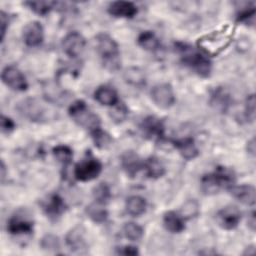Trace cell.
I'll use <instances>...</instances> for the list:
<instances>
[{
  "instance_id": "9c48e42d",
  "label": "cell",
  "mask_w": 256,
  "mask_h": 256,
  "mask_svg": "<svg viewBox=\"0 0 256 256\" xmlns=\"http://www.w3.org/2000/svg\"><path fill=\"white\" fill-rule=\"evenodd\" d=\"M153 102L161 108H169L175 102V96L172 87L167 83L157 84L151 90Z\"/></svg>"
},
{
  "instance_id": "e0dca14e",
  "label": "cell",
  "mask_w": 256,
  "mask_h": 256,
  "mask_svg": "<svg viewBox=\"0 0 256 256\" xmlns=\"http://www.w3.org/2000/svg\"><path fill=\"white\" fill-rule=\"evenodd\" d=\"M66 209L64 200L58 194H52L43 203V210L46 215L51 219L60 217Z\"/></svg>"
},
{
  "instance_id": "cb8c5ba5",
  "label": "cell",
  "mask_w": 256,
  "mask_h": 256,
  "mask_svg": "<svg viewBox=\"0 0 256 256\" xmlns=\"http://www.w3.org/2000/svg\"><path fill=\"white\" fill-rule=\"evenodd\" d=\"M66 243L73 251H80L86 248L83 232L80 230V228H74L70 232H68L66 236Z\"/></svg>"
},
{
  "instance_id": "60d3db41",
  "label": "cell",
  "mask_w": 256,
  "mask_h": 256,
  "mask_svg": "<svg viewBox=\"0 0 256 256\" xmlns=\"http://www.w3.org/2000/svg\"><path fill=\"white\" fill-rule=\"evenodd\" d=\"M247 149H248V152L254 156L255 154V139L252 138L249 142H248V146H247Z\"/></svg>"
},
{
  "instance_id": "7a4b0ae2",
  "label": "cell",
  "mask_w": 256,
  "mask_h": 256,
  "mask_svg": "<svg viewBox=\"0 0 256 256\" xmlns=\"http://www.w3.org/2000/svg\"><path fill=\"white\" fill-rule=\"evenodd\" d=\"M234 172L226 167L218 166L214 172L202 177L201 189L205 194H215L221 189H230L234 185Z\"/></svg>"
},
{
  "instance_id": "ab89813d",
  "label": "cell",
  "mask_w": 256,
  "mask_h": 256,
  "mask_svg": "<svg viewBox=\"0 0 256 256\" xmlns=\"http://www.w3.org/2000/svg\"><path fill=\"white\" fill-rule=\"evenodd\" d=\"M0 18H1V39L3 40L6 32V27L8 25V16L3 11H1Z\"/></svg>"
},
{
  "instance_id": "52a82bcc",
  "label": "cell",
  "mask_w": 256,
  "mask_h": 256,
  "mask_svg": "<svg viewBox=\"0 0 256 256\" xmlns=\"http://www.w3.org/2000/svg\"><path fill=\"white\" fill-rule=\"evenodd\" d=\"M241 220V212L234 205H228L216 214V221L219 226L226 230L234 229L238 226Z\"/></svg>"
},
{
  "instance_id": "d6a6232c",
  "label": "cell",
  "mask_w": 256,
  "mask_h": 256,
  "mask_svg": "<svg viewBox=\"0 0 256 256\" xmlns=\"http://www.w3.org/2000/svg\"><path fill=\"white\" fill-rule=\"evenodd\" d=\"M255 5L254 3H248L244 8H240L237 13V21L245 23H253L255 17Z\"/></svg>"
},
{
  "instance_id": "2e32d148",
  "label": "cell",
  "mask_w": 256,
  "mask_h": 256,
  "mask_svg": "<svg viewBox=\"0 0 256 256\" xmlns=\"http://www.w3.org/2000/svg\"><path fill=\"white\" fill-rule=\"evenodd\" d=\"M232 196L239 202L245 205H254L256 201V191L252 185L242 184L235 186L233 185L230 189Z\"/></svg>"
},
{
  "instance_id": "277c9868",
  "label": "cell",
  "mask_w": 256,
  "mask_h": 256,
  "mask_svg": "<svg viewBox=\"0 0 256 256\" xmlns=\"http://www.w3.org/2000/svg\"><path fill=\"white\" fill-rule=\"evenodd\" d=\"M232 36L233 29H231L230 26H226L219 31L203 36L199 39L198 46L207 55H217L228 46Z\"/></svg>"
},
{
  "instance_id": "5b68a950",
  "label": "cell",
  "mask_w": 256,
  "mask_h": 256,
  "mask_svg": "<svg viewBox=\"0 0 256 256\" xmlns=\"http://www.w3.org/2000/svg\"><path fill=\"white\" fill-rule=\"evenodd\" d=\"M69 115L79 126L88 129L90 132L100 127V121L82 100H76L69 107Z\"/></svg>"
},
{
  "instance_id": "f35d334b",
  "label": "cell",
  "mask_w": 256,
  "mask_h": 256,
  "mask_svg": "<svg viewBox=\"0 0 256 256\" xmlns=\"http://www.w3.org/2000/svg\"><path fill=\"white\" fill-rule=\"evenodd\" d=\"M117 253L118 254H123V255H137L139 252H138V249L136 247L127 245V246L119 247L117 249Z\"/></svg>"
},
{
  "instance_id": "b9f144b4",
  "label": "cell",
  "mask_w": 256,
  "mask_h": 256,
  "mask_svg": "<svg viewBox=\"0 0 256 256\" xmlns=\"http://www.w3.org/2000/svg\"><path fill=\"white\" fill-rule=\"evenodd\" d=\"M1 171H2L1 177H2V180H3L4 177H5V166H4V163H3V162L1 163Z\"/></svg>"
},
{
  "instance_id": "603a6c76",
  "label": "cell",
  "mask_w": 256,
  "mask_h": 256,
  "mask_svg": "<svg viewBox=\"0 0 256 256\" xmlns=\"http://www.w3.org/2000/svg\"><path fill=\"white\" fill-rule=\"evenodd\" d=\"M146 201L143 197L134 195L126 200V210L132 216H140L145 212Z\"/></svg>"
},
{
  "instance_id": "1f68e13d",
  "label": "cell",
  "mask_w": 256,
  "mask_h": 256,
  "mask_svg": "<svg viewBox=\"0 0 256 256\" xmlns=\"http://www.w3.org/2000/svg\"><path fill=\"white\" fill-rule=\"evenodd\" d=\"M123 232H124V235L132 241H137L141 239V237L143 236L142 227L134 222L126 223L123 227Z\"/></svg>"
},
{
  "instance_id": "5bb4252c",
  "label": "cell",
  "mask_w": 256,
  "mask_h": 256,
  "mask_svg": "<svg viewBox=\"0 0 256 256\" xmlns=\"http://www.w3.org/2000/svg\"><path fill=\"white\" fill-rule=\"evenodd\" d=\"M44 38L43 27L38 21L28 23L23 30V39L26 45L30 47L39 46Z\"/></svg>"
},
{
  "instance_id": "8d00e7d4",
  "label": "cell",
  "mask_w": 256,
  "mask_h": 256,
  "mask_svg": "<svg viewBox=\"0 0 256 256\" xmlns=\"http://www.w3.org/2000/svg\"><path fill=\"white\" fill-rule=\"evenodd\" d=\"M245 114H246V118L248 120L254 121V119H255V97H254V94L249 95L246 99Z\"/></svg>"
},
{
  "instance_id": "3957f363",
  "label": "cell",
  "mask_w": 256,
  "mask_h": 256,
  "mask_svg": "<svg viewBox=\"0 0 256 256\" xmlns=\"http://www.w3.org/2000/svg\"><path fill=\"white\" fill-rule=\"evenodd\" d=\"M97 51L102 59L103 65L111 70L115 71L120 68V53L118 44L115 40L106 33H101L96 37Z\"/></svg>"
},
{
  "instance_id": "d6986e66",
  "label": "cell",
  "mask_w": 256,
  "mask_h": 256,
  "mask_svg": "<svg viewBox=\"0 0 256 256\" xmlns=\"http://www.w3.org/2000/svg\"><path fill=\"white\" fill-rule=\"evenodd\" d=\"M173 143L184 159L192 160L195 157H197L198 149L192 138L186 137L182 139H177V140H174Z\"/></svg>"
},
{
  "instance_id": "44dd1931",
  "label": "cell",
  "mask_w": 256,
  "mask_h": 256,
  "mask_svg": "<svg viewBox=\"0 0 256 256\" xmlns=\"http://www.w3.org/2000/svg\"><path fill=\"white\" fill-rule=\"evenodd\" d=\"M165 228L172 233H180L185 229L184 219L175 211H168L163 216Z\"/></svg>"
},
{
  "instance_id": "e575fe53",
  "label": "cell",
  "mask_w": 256,
  "mask_h": 256,
  "mask_svg": "<svg viewBox=\"0 0 256 256\" xmlns=\"http://www.w3.org/2000/svg\"><path fill=\"white\" fill-rule=\"evenodd\" d=\"M114 109L111 111V117L114 119V121L116 122H121L123 121L127 114H128V110L127 107L124 105V103L122 102H118L116 105L113 106Z\"/></svg>"
},
{
  "instance_id": "484cf974",
  "label": "cell",
  "mask_w": 256,
  "mask_h": 256,
  "mask_svg": "<svg viewBox=\"0 0 256 256\" xmlns=\"http://www.w3.org/2000/svg\"><path fill=\"white\" fill-rule=\"evenodd\" d=\"M101 204H91L86 207V213L88 217L96 223H103L108 217V212L105 208L100 206Z\"/></svg>"
},
{
  "instance_id": "30bf717a",
  "label": "cell",
  "mask_w": 256,
  "mask_h": 256,
  "mask_svg": "<svg viewBox=\"0 0 256 256\" xmlns=\"http://www.w3.org/2000/svg\"><path fill=\"white\" fill-rule=\"evenodd\" d=\"M85 38L78 32H70L62 40V48L66 55L75 58L79 56L85 48Z\"/></svg>"
},
{
  "instance_id": "f546056e",
  "label": "cell",
  "mask_w": 256,
  "mask_h": 256,
  "mask_svg": "<svg viewBox=\"0 0 256 256\" xmlns=\"http://www.w3.org/2000/svg\"><path fill=\"white\" fill-rule=\"evenodd\" d=\"M181 217L185 219H191L196 217L199 214V204L196 200L190 199L187 200L184 205L181 207V210L179 212Z\"/></svg>"
},
{
  "instance_id": "f1b7e54d",
  "label": "cell",
  "mask_w": 256,
  "mask_h": 256,
  "mask_svg": "<svg viewBox=\"0 0 256 256\" xmlns=\"http://www.w3.org/2000/svg\"><path fill=\"white\" fill-rule=\"evenodd\" d=\"M93 197L97 203L103 205L111 198V191L106 183H99L93 189Z\"/></svg>"
},
{
  "instance_id": "d590c367",
  "label": "cell",
  "mask_w": 256,
  "mask_h": 256,
  "mask_svg": "<svg viewBox=\"0 0 256 256\" xmlns=\"http://www.w3.org/2000/svg\"><path fill=\"white\" fill-rule=\"evenodd\" d=\"M41 246L46 250H56L59 248L60 243L56 236L54 235H46L41 240Z\"/></svg>"
},
{
  "instance_id": "7c38bea8",
  "label": "cell",
  "mask_w": 256,
  "mask_h": 256,
  "mask_svg": "<svg viewBox=\"0 0 256 256\" xmlns=\"http://www.w3.org/2000/svg\"><path fill=\"white\" fill-rule=\"evenodd\" d=\"M17 109L23 116L31 121L42 119L45 113L43 106L34 98L22 100L20 103H18Z\"/></svg>"
},
{
  "instance_id": "4316f807",
  "label": "cell",
  "mask_w": 256,
  "mask_h": 256,
  "mask_svg": "<svg viewBox=\"0 0 256 256\" xmlns=\"http://www.w3.org/2000/svg\"><path fill=\"white\" fill-rule=\"evenodd\" d=\"M25 5H27L36 14L44 16V15L48 14L55 7V5H57V2H52V1H28V2H25Z\"/></svg>"
},
{
  "instance_id": "ac0fdd59",
  "label": "cell",
  "mask_w": 256,
  "mask_h": 256,
  "mask_svg": "<svg viewBox=\"0 0 256 256\" xmlns=\"http://www.w3.org/2000/svg\"><path fill=\"white\" fill-rule=\"evenodd\" d=\"M121 165L126 174L130 177H134L143 167V163L140 161L138 155L133 151H127L122 155Z\"/></svg>"
},
{
  "instance_id": "ffe728a7",
  "label": "cell",
  "mask_w": 256,
  "mask_h": 256,
  "mask_svg": "<svg viewBox=\"0 0 256 256\" xmlns=\"http://www.w3.org/2000/svg\"><path fill=\"white\" fill-rule=\"evenodd\" d=\"M94 98L100 104L106 105V106H114L119 102L118 96L115 90L108 86L98 87L94 93Z\"/></svg>"
},
{
  "instance_id": "ba28073f",
  "label": "cell",
  "mask_w": 256,
  "mask_h": 256,
  "mask_svg": "<svg viewBox=\"0 0 256 256\" xmlns=\"http://www.w3.org/2000/svg\"><path fill=\"white\" fill-rule=\"evenodd\" d=\"M1 79L13 90L25 91L28 88V84L24 75L18 68L14 66L5 67L1 73Z\"/></svg>"
},
{
  "instance_id": "8992f818",
  "label": "cell",
  "mask_w": 256,
  "mask_h": 256,
  "mask_svg": "<svg viewBox=\"0 0 256 256\" xmlns=\"http://www.w3.org/2000/svg\"><path fill=\"white\" fill-rule=\"evenodd\" d=\"M102 171L101 162L89 155L76 164L74 169L75 178L79 181H91L99 176Z\"/></svg>"
},
{
  "instance_id": "4fadbf2b",
  "label": "cell",
  "mask_w": 256,
  "mask_h": 256,
  "mask_svg": "<svg viewBox=\"0 0 256 256\" xmlns=\"http://www.w3.org/2000/svg\"><path fill=\"white\" fill-rule=\"evenodd\" d=\"M7 231L12 235L30 234L33 231V222L24 215H13L7 224Z\"/></svg>"
},
{
  "instance_id": "4dcf8cb0",
  "label": "cell",
  "mask_w": 256,
  "mask_h": 256,
  "mask_svg": "<svg viewBox=\"0 0 256 256\" xmlns=\"http://www.w3.org/2000/svg\"><path fill=\"white\" fill-rule=\"evenodd\" d=\"M124 78L127 83L134 86H141L145 84V76L138 68H129L126 70Z\"/></svg>"
},
{
  "instance_id": "d4e9b609",
  "label": "cell",
  "mask_w": 256,
  "mask_h": 256,
  "mask_svg": "<svg viewBox=\"0 0 256 256\" xmlns=\"http://www.w3.org/2000/svg\"><path fill=\"white\" fill-rule=\"evenodd\" d=\"M138 44L147 51H155L159 48L160 42L156 35L151 31H144L138 36Z\"/></svg>"
},
{
  "instance_id": "6da1fadb",
  "label": "cell",
  "mask_w": 256,
  "mask_h": 256,
  "mask_svg": "<svg viewBox=\"0 0 256 256\" xmlns=\"http://www.w3.org/2000/svg\"><path fill=\"white\" fill-rule=\"evenodd\" d=\"M175 46L184 65L192 69L201 77H208L210 75L212 65L208 57L186 43L178 42Z\"/></svg>"
},
{
  "instance_id": "74e56055",
  "label": "cell",
  "mask_w": 256,
  "mask_h": 256,
  "mask_svg": "<svg viewBox=\"0 0 256 256\" xmlns=\"http://www.w3.org/2000/svg\"><path fill=\"white\" fill-rule=\"evenodd\" d=\"M15 128V123L13 122L12 119L2 115L1 116V129L2 132L4 133H10L11 131H13Z\"/></svg>"
},
{
  "instance_id": "9a60e30c",
  "label": "cell",
  "mask_w": 256,
  "mask_h": 256,
  "mask_svg": "<svg viewBox=\"0 0 256 256\" xmlns=\"http://www.w3.org/2000/svg\"><path fill=\"white\" fill-rule=\"evenodd\" d=\"M137 12L136 5L129 1H115L108 7V13L114 17L133 18Z\"/></svg>"
},
{
  "instance_id": "8fae6325",
  "label": "cell",
  "mask_w": 256,
  "mask_h": 256,
  "mask_svg": "<svg viewBox=\"0 0 256 256\" xmlns=\"http://www.w3.org/2000/svg\"><path fill=\"white\" fill-rule=\"evenodd\" d=\"M140 127L143 134L151 140L159 141L164 138L163 122L155 116H147L144 118Z\"/></svg>"
},
{
  "instance_id": "836d02e7",
  "label": "cell",
  "mask_w": 256,
  "mask_h": 256,
  "mask_svg": "<svg viewBox=\"0 0 256 256\" xmlns=\"http://www.w3.org/2000/svg\"><path fill=\"white\" fill-rule=\"evenodd\" d=\"M91 135L95 142V145L99 148H104L107 145H109V143L111 142L110 136L106 132H104L100 127L93 130L91 132Z\"/></svg>"
},
{
  "instance_id": "7402d4cb",
  "label": "cell",
  "mask_w": 256,
  "mask_h": 256,
  "mask_svg": "<svg viewBox=\"0 0 256 256\" xmlns=\"http://www.w3.org/2000/svg\"><path fill=\"white\" fill-rule=\"evenodd\" d=\"M142 168L145 170V173L148 177L154 178V179L163 176L165 173V168H164L163 164L155 157L148 158L143 163Z\"/></svg>"
},
{
  "instance_id": "83f0119b",
  "label": "cell",
  "mask_w": 256,
  "mask_h": 256,
  "mask_svg": "<svg viewBox=\"0 0 256 256\" xmlns=\"http://www.w3.org/2000/svg\"><path fill=\"white\" fill-rule=\"evenodd\" d=\"M53 155L55 159L63 164L64 166L68 165L72 158H73V152L72 150L66 146V145H58L53 148Z\"/></svg>"
}]
</instances>
